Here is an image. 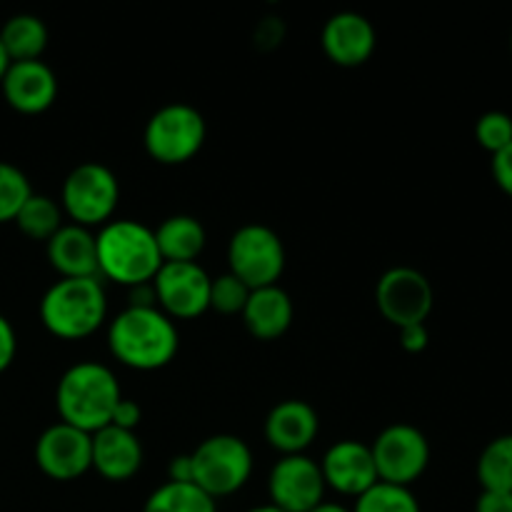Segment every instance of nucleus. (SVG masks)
Returning a JSON list of instances; mask_svg holds the SVG:
<instances>
[{
  "instance_id": "f257e3e1",
  "label": "nucleus",
  "mask_w": 512,
  "mask_h": 512,
  "mask_svg": "<svg viewBox=\"0 0 512 512\" xmlns=\"http://www.w3.org/2000/svg\"><path fill=\"white\" fill-rule=\"evenodd\" d=\"M180 335L160 308H125L110 320L108 348L120 365L140 373L160 370L178 355Z\"/></svg>"
},
{
  "instance_id": "f03ea898",
  "label": "nucleus",
  "mask_w": 512,
  "mask_h": 512,
  "mask_svg": "<svg viewBox=\"0 0 512 512\" xmlns=\"http://www.w3.org/2000/svg\"><path fill=\"white\" fill-rule=\"evenodd\" d=\"M120 400H123V393H120V383L113 370L93 360L70 365L55 388V408H58L60 423L73 425L88 435L108 428Z\"/></svg>"
},
{
  "instance_id": "7ed1b4c3",
  "label": "nucleus",
  "mask_w": 512,
  "mask_h": 512,
  "mask_svg": "<svg viewBox=\"0 0 512 512\" xmlns=\"http://www.w3.org/2000/svg\"><path fill=\"white\" fill-rule=\"evenodd\" d=\"M98 250L100 280L135 288V285L153 283L158 270L163 268L155 233L138 220H110L95 233Z\"/></svg>"
},
{
  "instance_id": "20e7f679",
  "label": "nucleus",
  "mask_w": 512,
  "mask_h": 512,
  "mask_svg": "<svg viewBox=\"0 0 512 512\" xmlns=\"http://www.w3.org/2000/svg\"><path fill=\"white\" fill-rule=\"evenodd\" d=\"M108 315V295L100 278H60L40 300L45 330L60 340L93 335Z\"/></svg>"
},
{
  "instance_id": "39448f33",
  "label": "nucleus",
  "mask_w": 512,
  "mask_h": 512,
  "mask_svg": "<svg viewBox=\"0 0 512 512\" xmlns=\"http://www.w3.org/2000/svg\"><path fill=\"white\" fill-rule=\"evenodd\" d=\"M190 460L193 485L213 500L238 493L253 473V453L238 435H210L190 453Z\"/></svg>"
},
{
  "instance_id": "423d86ee",
  "label": "nucleus",
  "mask_w": 512,
  "mask_h": 512,
  "mask_svg": "<svg viewBox=\"0 0 512 512\" xmlns=\"http://www.w3.org/2000/svg\"><path fill=\"white\" fill-rule=\"evenodd\" d=\"M205 118L188 103L163 105L145 123V153L160 165H183L200 153L205 143Z\"/></svg>"
},
{
  "instance_id": "0eeeda50",
  "label": "nucleus",
  "mask_w": 512,
  "mask_h": 512,
  "mask_svg": "<svg viewBox=\"0 0 512 512\" xmlns=\"http://www.w3.org/2000/svg\"><path fill=\"white\" fill-rule=\"evenodd\" d=\"M118 200V175L103 163L75 165L60 190L65 215L83 228H103L105 223H110Z\"/></svg>"
},
{
  "instance_id": "6e6552de",
  "label": "nucleus",
  "mask_w": 512,
  "mask_h": 512,
  "mask_svg": "<svg viewBox=\"0 0 512 512\" xmlns=\"http://www.w3.org/2000/svg\"><path fill=\"white\" fill-rule=\"evenodd\" d=\"M228 265L235 278L250 290L278 285L285 270V245L273 228L248 223L233 233L228 243Z\"/></svg>"
},
{
  "instance_id": "1a4fd4ad",
  "label": "nucleus",
  "mask_w": 512,
  "mask_h": 512,
  "mask_svg": "<svg viewBox=\"0 0 512 512\" xmlns=\"http://www.w3.org/2000/svg\"><path fill=\"white\" fill-rule=\"evenodd\" d=\"M370 453L380 483L398 485V488H410L415 480L423 478L430 463L428 438L408 423H395L380 430L370 445Z\"/></svg>"
},
{
  "instance_id": "9d476101",
  "label": "nucleus",
  "mask_w": 512,
  "mask_h": 512,
  "mask_svg": "<svg viewBox=\"0 0 512 512\" xmlns=\"http://www.w3.org/2000/svg\"><path fill=\"white\" fill-rule=\"evenodd\" d=\"M375 303L390 325L405 328V325H418L428 320L435 293L430 280L420 270L398 265L380 275L375 285Z\"/></svg>"
},
{
  "instance_id": "9b49d317",
  "label": "nucleus",
  "mask_w": 512,
  "mask_h": 512,
  "mask_svg": "<svg viewBox=\"0 0 512 512\" xmlns=\"http://www.w3.org/2000/svg\"><path fill=\"white\" fill-rule=\"evenodd\" d=\"M210 275L198 263H163L153 278L155 303L170 320H195L210 310Z\"/></svg>"
},
{
  "instance_id": "f8f14e48",
  "label": "nucleus",
  "mask_w": 512,
  "mask_h": 512,
  "mask_svg": "<svg viewBox=\"0 0 512 512\" xmlns=\"http://www.w3.org/2000/svg\"><path fill=\"white\" fill-rule=\"evenodd\" d=\"M320 463L308 455H280L268 475L270 505L283 512H310L325 500Z\"/></svg>"
},
{
  "instance_id": "ddd939ff",
  "label": "nucleus",
  "mask_w": 512,
  "mask_h": 512,
  "mask_svg": "<svg viewBox=\"0 0 512 512\" xmlns=\"http://www.w3.org/2000/svg\"><path fill=\"white\" fill-rule=\"evenodd\" d=\"M35 465L60 483L83 478L93 465V435L65 423L50 425L35 440Z\"/></svg>"
},
{
  "instance_id": "4468645a",
  "label": "nucleus",
  "mask_w": 512,
  "mask_h": 512,
  "mask_svg": "<svg viewBox=\"0 0 512 512\" xmlns=\"http://www.w3.org/2000/svg\"><path fill=\"white\" fill-rule=\"evenodd\" d=\"M320 473H323L325 488L348 495V498H360L375 483H380L370 445L358 443V440H338L330 445L328 453L320 460Z\"/></svg>"
},
{
  "instance_id": "2eb2a0df",
  "label": "nucleus",
  "mask_w": 512,
  "mask_h": 512,
  "mask_svg": "<svg viewBox=\"0 0 512 512\" xmlns=\"http://www.w3.org/2000/svg\"><path fill=\"white\" fill-rule=\"evenodd\" d=\"M320 43H323V53L328 55L330 63L340 65V68H358V65L368 63L370 55L375 53L378 33L365 15L343 10L323 25Z\"/></svg>"
},
{
  "instance_id": "dca6fc26",
  "label": "nucleus",
  "mask_w": 512,
  "mask_h": 512,
  "mask_svg": "<svg viewBox=\"0 0 512 512\" xmlns=\"http://www.w3.org/2000/svg\"><path fill=\"white\" fill-rule=\"evenodd\" d=\"M0 88L5 103L23 115L45 113L58 98V78L43 60L10 63L0 80Z\"/></svg>"
},
{
  "instance_id": "f3484780",
  "label": "nucleus",
  "mask_w": 512,
  "mask_h": 512,
  "mask_svg": "<svg viewBox=\"0 0 512 512\" xmlns=\"http://www.w3.org/2000/svg\"><path fill=\"white\" fill-rule=\"evenodd\" d=\"M320 418L305 400H283L265 418V440L280 455H305L318 438Z\"/></svg>"
},
{
  "instance_id": "a211bd4d",
  "label": "nucleus",
  "mask_w": 512,
  "mask_h": 512,
  "mask_svg": "<svg viewBox=\"0 0 512 512\" xmlns=\"http://www.w3.org/2000/svg\"><path fill=\"white\" fill-rule=\"evenodd\" d=\"M143 465V445L133 430L108 428L93 433V465L90 470L110 483H125L133 475H138Z\"/></svg>"
},
{
  "instance_id": "6ab92c4d",
  "label": "nucleus",
  "mask_w": 512,
  "mask_h": 512,
  "mask_svg": "<svg viewBox=\"0 0 512 512\" xmlns=\"http://www.w3.org/2000/svg\"><path fill=\"white\" fill-rule=\"evenodd\" d=\"M45 253L60 278H100L95 233L90 228L75 223L63 225L45 243Z\"/></svg>"
},
{
  "instance_id": "aec40b11",
  "label": "nucleus",
  "mask_w": 512,
  "mask_h": 512,
  "mask_svg": "<svg viewBox=\"0 0 512 512\" xmlns=\"http://www.w3.org/2000/svg\"><path fill=\"white\" fill-rule=\"evenodd\" d=\"M293 300L280 285L250 290L243 310V323L248 333L258 340H278L293 325Z\"/></svg>"
},
{
  "instance_id": "412c9836",
  "label": "nucleus",
  "mask_w": 512,
  "mask_h": 512,
  "mask_svg": "<svg viewBox=\"0 0 512 512\" xmlns=\"http://www.w3.org/2000/svg\"><path fill=\"white\" fill-rule=\"evenodd\" d=\"M153 233L163 263H195L208 240L203 223L193 215H170Z\"/></svg>"
},
{
  "instance_id": "4be33fe9",
  "label": "nucleus",
  "mask_w": 512,
  "mask_h": 512,
  "mask_svg": "<svg viewBox=\"0 0 512 512\" xmlns=\"http://www.w3.org/2000/svg\"><path fill=\"white\" fill-rule=\"evenodd\" d=\"M0 43H3L10 63L40 60V55L48 48V28L38 15H13L0 28Z\"/></svg>"
},
{
  "instance_id": "5701e85b",
  "label": "nucleus",
  "mask_w": 512,
  "mask_h": 512,
  "mask_svg": "<svg viewBox=\"0 0 512 512\" xmlns=\"http://www.w3.org/2000/svg\"><path fill=\"white\" fill-rule=\"evenodd\" d=\"M143 512H218V505L198 485L168 480L148 495Z\"/></svg>"
},
{
  "instance_id": "b1692460",
  "label": "nucleus",
  "mask_w": 512,
  "mask_h": 512,
  "mask_svg": "<svg viewBox=\"0 0 512 512\" xmlns=\"http://www.w3.org/2000/svg\"><path fill=\"white\" fill-rule=\"evenodd\" d=\"M475 473L483 490L512 493V433L498 435L485 445Z\"/></svg>"
},
{
  "instance_id": "393cba45",
  "label": "nucleus",
  "mask_w": 512,
  "mask_h": 512,
  "mask_svg": "<svg viewBox=\"0 0 512 512\" xmlns=\"http://www.w3.org/2000/svg\"><path fill=\"white\" fill-rule=\"evenodd\" d=\"M13 223L18 225L20 233L28 235L30 240H43V243H48V240L65 225L63 208H60L53 198H48V195L33 193L25 200V205L20 208V213L15 215Z\"/></svg>"
},
{
  "instance_id": "a878e982",
  "label": "nucleus",
  "mask_w": 512,
  "mask_h": 512,
  "mask_svg": "<svg viewBox=\"0 0 512 512\" xmlns=\"http://www.w3.org/2000/svg\"><path fill=\"white\" fill-rule=\"evenodd\" d=\"M350 512H423L418 498L410 488L375 483L368 493L355 498V508Z\"/></svg>"
},
{
  "instance_id": "bb28decb",
  "label": "nucleus",
  "mask_w": 512,
  "mask_h": 512,
  "mask_svg": "<svg viewBox=\"0 0 512 512\" xmlns=\"http://www.w3.org/2000/svg\"><path fill=\"white\" fill-rule=\"evenodd\" d=\"M30 195H33V188H30L23 170L0 160V223L15 220V215L20 213Z\"/></svg>"
},
{
  "instance_id": "cd10ccee",
  "label": "nucleus",
  "mask_w": 512,
  "mask_h": 512,
  "mask_svg": "<svg viewBox=\"0 0 512 512\" xmlns=\"http://www.w3.org/2000/svg\"><path fill=\"white\" fill-rule=\"evenodd\" d=\"M250 288L233 273H223L210 280V310L220 315H243Z\"/></svg>"
},
{
  "instance_id": "c85d7f7f",
  "label": "nucleus",
  "mask_w": 512,
  "mask_h": 512,
  "mask_svg": "<svg viewBox=\"0 0 512 512\" xmlns=\"http://www.w3.org/2000/svg\"><path fill=\"white\" fill-rule=\"evenodd\" d=\"M475 140L488 153H500L512 143V118L503 110H488L475 123Z\"/></svg>"
},
{
  "instance_id": "c756f323",
  "label": "nucleus",
  "mask_w": 512,
  "mask_h": 512,
  "mask_svg": "<svg viewBox=\"0 0 512 512\" xmlns=\"http://www.w3.org/2000/svg\"><path fill=\"white\" fill-rule=\"evenodd\" d=\"M490 170H493L495 185L512 198V143L508 148H503L500 153L493 155V165H490Z\"/></svg>"
},
{
  "instance_id": "7c9ffc66",
  "label": "nucleus",
  "mask_w": 512,
  "mask_h": 512,
  "mask_svg": "<svg viewBox=\"0 0 512 512\" xmlns=\"http://www.w3.org/2000/svg\"><path fill=\"white\" fill-rule=\"evenodd\" d=\"M15 353H18V338H15V330L10 325V320L5 315H0V373L13 365Z\"/></svg>"
},
{
  "instance_id": "2f4dec72",
  "label": "nucleus",
  "mask_w": 512,
  "mask_h": 512,
  "mask_svg": "<svg viewBox=\"0 0 512 512\" xmlns=\"http://www.w3.org/2000/svg\"><path fill=\"white\" fill-rule=\"evenodd\" d=\"M140 418H143V413H140V405L135 403V400L123 398L118 405H115L113 420H110V425H115V428H123V430H133V433H135Z\"/></svg>"
},
{
  "instance_id": "473e14b6",
  "label": "nucleus",
  "mask_w": 512,
  "mask_h": 512,
  "mask_svg": "<svg viewBox=\"0 0 512 512\" xmlns=\"http://www.w3.org/2000/svg\"><path fill=\"white\" fill-rule=\"evenodd\" d=\"M400 330V345H403V350H408V353H423L425 348H428V328H425V323H418V325H405V328H398Z\"/></svg>"
},
{
  "instance_id": "72a5a7b5",
  "label": "nucleus",
  "mask_w": 512,
  "mask_h": 512,
  "mask_svg": "<svg viewBox=\"0 0 512 512\" xmlns=\"http://www.w3.org/2000/svg\"><path fill=\"white\" fill-rule=\"evenodd\" d=\"M475 512H512V493L483 490L475 500Z\"/></svg>"
},
{
  "instance_id": "f704fd0d",
  "label": "nucleus",
  "mask_w": 512,
  "mask_h": 512,
  "mask_svg": "<svg viewBox=\"0 0 512 512\" xmlns=\"http://www.w3.org/2000/svg\"><path fill=\"white\" fill-rule=\"evenodd\" d=\"M170 483H193V460L190 455H175L168 463Z\"/></svg>"
},
{
  "instance_id": "c9c22d12",
  "label": "nucleus",
  "mask_w": 512,
  "mask_h": 512,
  "mask_svg": "<svg viewBox=\"0 0 512 512\" xmlns=\"http://www.w3.org/2000/svg\"><path fill=\"white\" fill-rule=\"evenodd\" d=\"M310 512H350V510L345 508V505H340V503H328V500H323V503L315 505V508Z\"/></svg>"
},
{
  "instance_id": "e433bc0d",
  "label": "nucleus",
  "mask_w": 512,
  "mask_h": 512,
  "mask_svg": "<svg viewBox=\"0 0 512 512\" xmlns=\"http://www.w3.org/2000/svg\"><path fill=\"white\" fill-rule=\"evenodd\" d=\"M8 65H10V58H8V53H5L3 43H0V80H3V75H5V70H8Z\"/></svg>"
},
{
  "instance_id": "4c0bfd02",
  "label": "nucleus",
  "mask_w": 512,
  "mask_h": 512,
  "mask_svg": "<svg viewBox=\"0 0 512 512\" xmlns=\"http://www.w3.org/2000/svg\"><path fill=\"white\" fill-rule=\"evenodd\" d=\"M248 512H283V510H278V508H273V505H258V508H253V510H248Z\"/></svg>"
},
{
  "instance_id": "58836bf2",
  "label": "nucleus",
  "mask_w": 512,
  "mask_h": 512,
  "mask_svg": "<svg viewBox=\"0 0 512 512\" xmlns=\"http://www.w3.org/2000/svg\"><path fill=\"white\" fill-rule=\"evenodd\" d=\"M510 50H512V35H510Z\"/></svg>"
}]
</instances>
